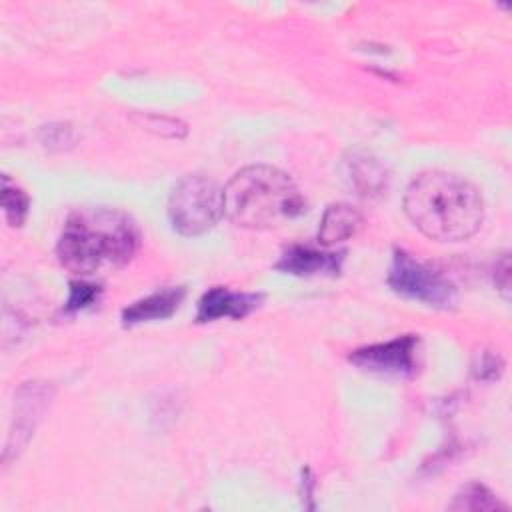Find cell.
<instances>
[{
  "label": "cell",
  "instance_id": "cell-1",
  "mask_svg": "<svg viewBox=\"0 0 512 512\" xmlns=\"http://www.w3.org/2000/svg\"><path fill=\"white\" fill-rule=\"evenodd\" d=\"M140 248V230L124 210L84 206L74 210L56 244L60 264L78 276L126 266Z\"/></svg>",
  "mask_w": 512,
  "mask_h": 512
},
{
  "label": "cell",
  "instance_id": "cell-2",
  "mask_svg": "<svg viewBox=\"0 0 512 512\" xmlns=\"http://www.w3.org/2000/svg\"><path fill=\"white\" fill-rule=\"evenodd\" d=\"M404 212L424 236L438 242H462L480 230L484 200L464 176L428 170L408 184Z\"/></svg>",
  "mask_w": 512,
  "mask_h": 512
},
{
  "label": "cell",
  "instance_id": "cell-3",
  "mask_svg": "<svg viewBox=\"0 0 512 512\" xmlns=\"http://www.w3.org/2000/svg\"><path fill=\"white\" fill-rule=\"evenodd\" d=\"M224 216L242 228L270 230L304 214L306 204L294 180L280 168L252 164L222 188Z\"/></svg>",
  "mask_w": 512,
  "mask_h": 512
},
{
  "label": "cell",
  "instance_id": "cell-4",
  "mask_svg": "<svg viewBox=\"0 0 512 512\" xmlns=\"http://www.w3.org/2000/svg\"><path fill=\"white\" fill-rule=\"evenodd\" d=\"M224 214L222 188L204 174H186L180 178L168 198V218L182 236H200L208 232Z\"/></svg>",
  "mask_w": 512,
  "mask_h": 512
},
{
  "label": "cell",
  "instance_id": "cell-5",
  "mask_svg": "<svg viewBox=\"0 0 512 512\" xmlns=\"http://www.w3.org/2000/svg\"><path fill=\"white\" fill-rule=\"evenodd\" d=\"M388 286L396 294L436 308H448L456 298V286L440 270L398 248L392 256Z\"/></svg>",
  "mask_w": 512,
  "mask_h": 512
},
{
  "label": "cell",
  "instance_id": "cell-6",
  "mask_svg": "<svg viewBox=\"0 0 512 512\" xmlns=\"http://www.w3.org/2000/svg\"><path fill=\"white\" fill-rule=\"evenodd\" d=\"M416 348L418 338L406 334L388 342L358 348L350 354V362L378 374L412 376L416 372Z\"/></svg>",
  "mask_w": 512,
  "mask_h": 512
},
{
  "label": "cell",
  "instance_id": "cell-7",
  "mask_svg": "<svg viewBox=\"0 0 512 512\" xmlns=\"http://www.w3.org/2000/svg\"><path fill=\"white\" fill-rule=\"evenodd\" d=\"M52 388L38 382H28L20 388L16 396V416H14V428L10 432V440L6 444V458L16 448V452L28 442L30 434H34V428L38 420L42 418V412L46 404L50 402Z\"/></svg>",
  "mask_w": 512,
  "mask_h": 512
},
{
  "label": "cell",
  "instance_id": "cell-8",
  "mask_svg": "<svg viewBox=\"0 0 512 512\" xmlns=\"http://www.w3.org/2000/svg\"><path fill=\"white\" fill-rule=\"evenodd\" d=\"M262 302V294L256 292H232L224 286L206 290L198 300L196 320L212 322L218 318H244Z\"/></svg>",
  "mask_w": 512,
  "mask_h": 512
},
{
  "label": "cell",
  "instance_id": "cell-9",
  "mask_svg": "<svg viewBox=\"0 0 512 512\" xmlns=\"http://www.w3.org/2000/svg\"><path fill=\"white\" fill-rule=\"evenodd\" d=\"M344 260V252H324L312 246H290L280 260L276 262V270L294 276H318V274H338Z\"/></svg>",
  "mask_w": 512,
  "mask_h": 512
},
{
  "label": "cell",
  "instance_id": "cell-10",
  "mask_svg": "<svg viewBox=\"0 0 512 512\" xmlns=\"http://www.w3.org/2000/svg\"><path fill=\"white\" fill-rule=\"evenodd\" d=\"M344 178L362 198L382 196L388 188V170L378 158L366 152H350L344 160Z\"/></svg>",
  "mask_w": 512,
  "mask_h": 512
},
{
  "label": "cell",
  "instance_id": "cell-11",
  "mask_svg": "<svg viewBox=\"0 0 512 512\" xmlns=\"http://www.w3.org/2000/svg\"><path fill=\"white\" fill-rule=\"evenodd\" d=\"M184 296H186L184 286H168L158 292H152L122 310V324L134 326L142 322L168 318L178 310Z\"/></svg>",
  "mask_w": 512,
  "mask_h": 512
},
{
  "label": "cell",
  "instance_id": "cell-12",
  "mask_svg": "<svg viewBox=\"0 0 512 512\" xmlns=\"http://www.w3.org/2000/svg\"><path fill=\"white\" fill-rule=\"evenodd\" d=\"M364 224V216L358 208H354L352 204L346 202H336L330 204L320 220V228H318V242L324 248L336 246L352 236L358 234V230Z\"/></svg>",
  "mask_w": 512,
  "mask_h": 512
},
{
  "label": "cell",
  "instance_id": "cell-13",
  "mask_svg": "<svg viewBox=\"0 0 512 512\" xmlns=\"http://www.w3.org/2000/svg\"><path fill=\"white\" fill-rule=\"evenodd\" d=\"M450 510H498L506 508L504 502H500L484 484L470 482L454 496V500L448 506Z\"/></svg>",
  "mask_w": 512,
  "mask_h": 512
},
{
  "label": "cell",
  "instance_id": "cell-14",
  "mask_svg": "<svg viewBox=\"0 0 512 512\" xmlns=\"http://www.w3.org/2000/svg\"><path fill=\"white\" fill-rule=\"evenodd\" d=\"M2 208H4V218L10 226H22L28 214L30 198L28 194L16 186L8 176H2Z\"/></svg>",
  "mask_w": 512,
  "mask_h": 512
},
{
  "label": "cell",
  "instance_id": "cell-15",
  "mask_svg": "<svg viewBox=\"0 0 512 512\" xmlns=\"http://www.w3.org/2000/svg\"><path fill=\"white\" fill-rule=\"evenodd\" d=\"M136 120L148 128L154 130L162 136H170V138H180L186 134V126L174 118H166V116H156V114H144V116H136Z\"/></svg>",
  "mask_w": 512,
  "mask_h": 512
},
{
  "label": "cell",
  "instance_id": "cell-16",
  "mask_svg": "<svg viewBox=\"0 0 512 512\" xmlns=\"http://www.w3.org/2000/svg\"><path fill=\"white\" fill-rule=\"evenodd\" d=\"M98 296V286L90 284V282H72L70 284V296L66 302V310L68 312H76L80 308H86L88 304H92Z\"/></svg>",
  "mask_w": 512,
  "mask_h": 512
},
{
  "label": "cell",
  "instance_id": "cell-17",
  "mask_svg": "<svg viewBox=\"0 0 512 512\" xmlns=\"http://www.w3.org/2000/svg\"><path fill=\"white\" fill-rule=\"evenodd\" d=\"M40 140L42 144L54 148H62L64 144H70L72 142V130L68 124H50V126H44L40 130Z\"/></svg>",
  "mask_w": 512,
  "mask_h": 512
},
{
  "label": "cell",
  "instance_id": "cell-18",
  "mask_svg": "<svg viewBox=\"0 0 512 512\" xmlns=\"http://www.w3.org/2000/svg\"><path fill=\"white\" fill-rule=\"evenodd\" d=\"M502 370V362L498 356L494 354H482L480 356V362L474 366V372L478 378L482 380H490V378H496Z\"/></svg>",
  "mask_w": 512,
  "mask_h": 512
},
{
  "label": "cell",
  "instance_id": "cell-19",
  "mask_svg": "<svg viewBox=\"0 0 512 512\" xmlns=\"http://www.w3.org/2000/svg\"><path fill=\"white\" fill-rule=\"evenodd\" d=\"M494 278H496V286L504 294H508V290H510V258H508V254H504L502 260L496 264Z\"/></svg>",
  "mask_w": 512,
  "mask_h": 512
}]
</instances>
